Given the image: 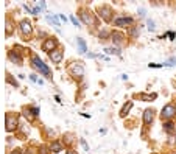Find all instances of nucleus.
<instances>
[{
  "label": "nucleus",
  "mask_w": 176,
  "mask_h": 154,
  "mask_svg": "<svg viewBox=\"0 0 176 154\" xmlns=\"http://www.w3.org/2000/svg\"><path fill=\"white\" fill-rule=\"evenodd\" d=\"M28 111H30V112H31L35 117H36V115H39V107H38V106H31Z\"/></svg>",
  "instance_id": "obj_24"
},
{
  "label": "nucleus",
  "mask_w": 176,
  "mask_h": 154,
  "mask_svg": "<svg viewBox=\"0 0 176 154\" xmlns=\"http://www.w3.org/2000/svg\"><path fill=\"white\" fill-rule=\"evenodd\" d=\"M76 44H78V50H80V53H86V52H87V47H86V42H84V39H81V38H76Z\"/></svg>",
  "instance_id": "obj_14"
},
{
  "label": "nucleus",
  "mask_w": 176,
  "mask_h": 154,
  "mask_svg": "<svg viewBox=\"0 0 176 154\" xmlns=\"http://www.w3.org/2000/svg\"><path fill=\"white\" fill-rule=\"evenodd\" d=\"M111 38H112L114 44L122 45V44H123V39H125V34H123V33H120V31H114V33L111 34Z\"/></svg>",
  "instance_id": "obj_13"
},
{
  "label": "nucleus",
  "mask_w": 176,
  "mask_h": 154,
  "mask_svg": "<svg viewBox=\"0 0 176 154\" xmlns=\"http://www.w3.org/2000/svg\"><path fill=\"white\" fill-rule=\"evenodd\" d=\"M174 62H176V59H174V58H171V59H170V61H167L164 66H168V67H170V66H174Z\"/></svg>",
  "instance_id": "obj_27"
},
{
  "label": "nucleus",
  "mask_w": 176,
  "mask_h": 154,
  "mask_svg": "<svg viewBox=\"0 0 176 154\" xmlns=\"http://www.w3.org/2000/svg\"><path fill=\"white\" fill-rule=\"evenodd\" d=\"M104 52H106L108 55H120L118 48H104Z\"/></svg>",
  "instance_id": "obj_21"
},
{
  "label": "nucleus",
  "mask_w": 176,
  "mask_h": 154,
  "mask_svg": "<svg viewBox=\"0 0 176 154\" xmlns=\"http://www.w3.org/2000/svg\"><path fill=\"white\" fill-rule=\"evenodd\" d=\"M139 13H140V14H139V16H142V17H143V16H145V10H143V8H140V10H139Z\"/></svg>",
  "instance_id": "obj_33"
},
{
  "label": "nucleus",
  "mask_w": 176,
  "mask_h": 154,
  "mask_svg": "<svg viewBox=\"0 0 176 154\" xmlns=\"http://www.w3.org/2000/svg\"><path fill=\"white\" fill-rule=\"evenodd\" d=\"M31 66H33V69L39 70L45 78H52V72H50V69L42 62V59H39V56H36V55L31 56Z\"/></svg>",
  "instance_id": "obj_1"
},
{
  "label": "nucleus",
  "mask_w": 176,
  "mask_h": 154,
  "mask_svg": "<svg viewBox=\"0 0 176 154\" xmlns=\"http://www.w3.org/2000/svg\"><path fill=\"white\" fill-rule=\"evenodd\" d=\"M50 151H52V152H55V154H58V152H61V151H63V145H61L59 142H53V143L50 145Z\"/></svg>",
  "instance_id": "obj_15"
},
{
  "label": "nucleus",
  "mask_w": 176,
  "mask_h": 154,
  "mask_svg": "<svg viewBox=\"0 0 176 154\" xmlns=\"http://www.w3.org/2000/svg\"><path fill=\"white\" fill-rule=\"evenodd\" d=\"M139 33H140V31H139V27H131V28H129V34H131L132 38H136Z\"/></svg>",
  "instance_id": "obj_20"
},
{
  "label": "nucleus",
  "mask_w": 176,
  "mask_h": 154,
  "mask_svg": "<svg viewBox=\"0 0 176 154\" xmlns=\"http://www.w3.org/2000/svg\"><path fill=\"white\" fill-rule=\"evenodd\" d=\"M49 56H50V59H52V62H55V64H59V62L63 61V56H64V52H63L61 48H56V50H53L52 53H49Z\"/></svg>",
  "instance_id": "obj_9"
},
{
  "label": "nucleus",
  "mask_w": 176,
  "mask_h": 154,
  "mask_svg": "<svg viewBox=\"0 0 176 154\" xmlns=\"http://www.w3.org/2000/svg\"><path fill=\"white\" fill-rule=\"evenodd\" d=\"M153 120H154V111L153 109H146L143 112V123L145 125H151Z\"/></svg>",
  "instance_id": "obj_12"
},
{
  "label": "nucleus",
  "mask_w": 176,
  "mask_h": 154,
  "mask_svg": "<svg viewBox=\"0 0 176 154\" xmlns=\"http://www.w3.org/2000/svg\"><path fill=\"white\" fill-rule=\"evenodd\" d=\"M69 73L75 78H83L84 76V67H83V62H73L70 67H69Z\"/></svg>",
  "instance_id": "obj_4"
},
{
  "label": "nucleus",
  "mask_w": 176,
  "mask_h": 154,
  "mask_svg": "<svg viewBox=\"0 0 176 154\" xmlns=\"http://www.w3.org/2000/svg\"><path fill=\"white\" fill-rule=\"evenodd\" d=\"M67 154H76L75 151H67Z\"/></svg>",
  "instance_id": "obj_35"
},
{
  "label": "nucleus",
  "mask_w": 176,
  "mask_h": 154,
  "mask_svg": "<svg viewBox=\"0 0 176 154\" xmlns=\"http://www.w3.org/2000/svg\"><path fill=\"white\" fill-rule=\"evenodd\" d=\"M132 17H118L114 20V25L115 27H128V25H132Z\"/></svg>",
  "instance_id": "obj_10"
},
{
  "label": "nucleus",
  "mask_w": 176,
  "mask_h": 154,
  "mask_svg": "<svg viewBox=\"0 0 176 154\" xmlns=\"http://www.w3.org/2000/svg\"><path fill=\"white\" fill-rule=\"evenodd\" d=\"M174 115H176V104H173V103L165 104L160 111V118L165 120V121H170Z\"/></svg>",
  "instance_id": "obj_2"
},
{
  "label": "nucleus",
  "mask_w": 176,
  "mask_h": 154,
  "mask_svg": "<svg viewBox=\"0 0 176 154\" xmlns=\"http://www.w3.org/2000/svg\"><path fill=\"white\" fill-rule=\"evenodd\" d=\"M173 126H174V125H173L171 121H165V123H164V129H165L168 134H173V132H174V128H173Z\"/></svg>",
  "instance_id": "obj_18"
},
{
  "label": "nucleus",
  "mask_w": 176,
  "mask_h": 154,
  "mask_svg": "<svg viewBox=\"0 0 176 154\" xmlns=\"http://www.w3.org/2000/svg\"><path fill=\"white\" fill-rule=\"evenodd\" d=\"M156 93H140V100L143 101H151V100H156Z\"/></svg>",
  "instance_id": "obj_17"
},
{
  "label": "nucleus",
  "mask_w": 176,
  "mask_h": 154,
  "mask_svg": "<svg viewBox=\"0 0 176 154\" xmlns=\"http://www.w3.org/2000/svg\"><path fill=\"white\" fill-rule=\"evenodd\" d=\"M19 30H21L22 36H30V34L33 33V27H31V22H30V20H27V19L21 20V24H19Z\"/></svg>",
  "instance_id": "obj_5"
},
{
  "label": "nucleus",
  "mask_w": 176,
  "mask_h": 154,
  "mask_svg": "<svg viewBox=\"0 0 176 154\" xmlns=\"http://www.w3.org/2000/svg\"><path fill=\"white\" fill-rule=\"evenodd\" d=\"M56 47H58V39L56 38H47L42 44L44 52H53V50H56Z\"/></svg>",
  "instance_id": "obj_6"
},
{
  "label": "nucleus",
  "mask_w": 176,
  "mask_h": 154,
  "mask_svg": "<svg viewBox=\"0 0 176 154\" xmlns=\"http://www.w3.org/2000/svg\"><path fill=\"white\" fill-rule=\"evenodd\" d=\"M11 28H13V25H11V20H10V17H8V19H7V36L11 34Z\"/></svg>",
  "instance_id": "obj_22"
},
{
  "label": "nucleus",
  "mask_w": 176,
  "mask_h": 154,
  "mask_svg": "<svg viewBox=\"0 0 176 154\" xmlns=\"http://www.w3.org/2000/svg\"><path fill=\"white\" fill-rule=\"evenodd\" d=\"M80 17H81V20L86 24V25H94L95 24V19H94V16L90 14V11H87V10H81L80 11Z\"/></svg>",
  "instance_id": "obj_8"
},
{
  "label": "nucleus",
  "mask_w": 176,
  "mask_h": 154,
  "mask_svg": "<svg viewBox=\"0 0 176 154\" xmlns=\"http://www.w3.org/2000/svg\"><path fill=\"white\" fill-rule=\"evenodd\" d=\"M81 145H83V148H84L86 151H89V146H87V143H86V140H84V138H81Z\"/></svg>",
  "instance_id": "obj_29"
},
{
  "label": "nucleus",
  "mask_w": 176,
  "mask_h": 154,
  "mask_svg": "<svg viewBox=\"0 0 176 154\" xmlns=\"http://www.w3.org/2000/svg\"><path fill=\"white\" fill-rule=\"evenodd\" d=\"M150 67H153V69H159V67H162L160 64H150Z\"/></svg>",
  "instance_id": "obj_32"
},
{
  "label": "nucleus",
  "mask_w": 176,
  "mask_h": 154,
  "mask_svg": "<svg viewBox=\"0 0 176 154\" xmlns=\"http://www.w3.org/2000/svg\"><path fill=\"white\" fill-rule=\"evenodd\" d=\"M49 149L50 148H47V146H41V154H49Z\"/></svg>",
  "instance_id": "obj_28"
},
{
  "label": "nucleus",
  "mask_w": 176,
  "mask_h": 154,
  "mask_svg": "<svg viewBox=\"0 0 176 154\" xmlns=\"http://www.w3.org/2000/svg\"><path fill=\"white\" fill-rule=\"evenodd\" d=\"M7 81H8V83H10V84H13V86H14V87H19V83H17V81H16V79H13V78H11V75H10V73H7Z\"/></svg>",
  "instance_id": "obj_19"
},
{
  "label": "nucleus",
  "mask_w": 176,
  "mask_h": 154,
  "mask_svg": "<svg viewBox=\"0 0 176 154\" xmlns=\"http://www.w3.org/2000/svg\"><path fill=\"white\" fill-rule=\"evenodd\" d=\"M70 20H72V24H73V25H76V27H80V22H78V19H76L75 16H72V17H70Z\"/></svg>",
  "instance_id": "obj_26"
},
{
  "label": "nucleus",
  "mask_w": 176,
  "mask_h": 154,
  "mask_svg": "<svg viewBox=\"0 0 176 154\" xmlns=\"http://www.w3.org/2000/svg\"><path fill=\"white\" fill-rule=\"evenodd\" d=\"M131 107H132V101H128V103L122 107V111H120V117H126V114L131 111Z\"/></svg>",
  "instance_id": "obj_16"
},
{
  "label": "nucleus",
  "mask_w": 176,
  "mask_h": 154,
  "mask_svg": "<svg viewBox=\"0 0 176 154\" xmlns=\"http://www.w3.org/2000/svg\"><path fill=\"white\" fill-rule=\"evenodd\" d=\"M47 20H49V22H53V24H55V27H56V28H59V22H58V19H56V17H50V16H47Z\"/></svg>",
  "instance_id": "obj_23"
},
{
  "label": "nucleus",
  "mask_w": 176,
  "mask_h": 154,
  "mask_svg": "<svg viewBox=\"0 0 176 154\" xmlns=\"http://www.w3.org/2000/svg\"><path fill=\"white\" fill-rule=\"evenodd\" d=\"M8 59L11 61V62H14L16 66H22V56L17 53V52H8Z\"/></svg>",
  "instance_id": "obj_11"
},
{
  "label": "nucleus",
  "mask_w": 176,
  "mask_h": 154,
  "mask_svg": "<svg viewBox=\"0 0 176 154\" xmlns=\"http://www.w3.org/2000/svg\"><path fill=\"white\" fill-rule=\"evenodd\" d=\"M146 25H148V30H150V31H154V30H156V27H154V22H153L151 19L146 22Z\"/></svg>",
  "instance_id": "obj_25"
},
{
  "label": "nucleus",
  "mask_w": 176,
  "mask_h": 154,
  "mask_svg": "<svg viewBox=\"0 0 176 154\" xmlns=\"http://www.w3.org/2000/svg\"><path fill=\"white\" fill-rule=\"evenodd\" d=\"M5 125H7V131L8 132L17 129L19 128V117L16 114H13V112H8L7 114V123Z\"/></svg>",
  "instance_id": "obj_3"
},
{
  "label": "nucleus",
  "mask_w": 176,
  "mask_h": 154,
  "mask_svg": "<svg viewBox=\"0 0 176 154\" xmlns=\"http://www.w3.org/2000/svg\"><path fill=\"white\" fill-rule=\"evenodd\" d=\"M167 36H168L170 39H174V38H176V34H174L173 31H168V33H167Z\"/></svg>",
  "instance_id": "obj_30"
},
{
  "label": "nucleus",
  "mask_w": 176,
  "mask_h": 154,
  "mask_svg": "<svg viewBox=\"0 0 176 154\" xmlns=\"http://www.w3.org/2000/svg\"><path fill=\"white\" fill-rule=\"evenodd\" d=\"M30 79H31V81H38V75H35V73L30 75Z\"/></svg>",
  "instance_id": "obj_31"
},
{
  "label": "nucleus",
  "mask_w": 176,
  "mask_h": 154,
  "mask_svg": "<svg viewBox=\"0 0 176 154\" xmlns=\"http://www.w3.org/2000/svg\"><path fill=\"white\" fill-rule=\"evenodd\" d=\"M98 13H100V16L103 17V20L111 22V19H112V10H111V7L103 5V7H100V8H98Z\"/></svg>",
  "instance_id": "obj_7"
},
{
  "label": "nucleus",
  "mask_w": 176,
  "mask_h": 154,
  "mask_svg": "<svg viewBox=\"0 0 176 154\" xmlns=\"http://www.w3.org/2000/svg\"><path fill=\"white\" fill-rule=\"evenodd\" d=\"M19 151H21V149H14V151H13L11 154H19Z\"/></svg>",
  "instance_id": "obj_34"
}]
</instances>
